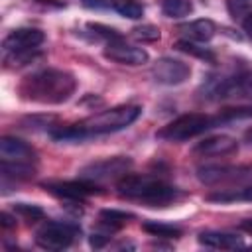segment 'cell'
I'll list each match as a JSON object with an SVG mask.
<instances>
[{
  "mask_svg": "<svg viewBox=\"0 0 252 252\" xmlns=\"http://www.w3.org/2000/svg\"><path fill=\"white\" fill-rule=\"evenodd\" d=\"M140 114H142V108L138 104H120V106L96 112L73 126L59 128V130L51 132V136L59 142H79L93 134L96 136V134H108V132L122 130L126 126H130Z\"/></svg>",
  "mask_w": 252,
  "mask_h": 252,
  "instance_id": "obj_1",
  "label": "cell"
},
{
  "mask_svg": "<svg viewBox=\"0 0 252 252\" xmlns=\"http://www.w3.org/2000/svg\"><path fill=\"white\" fill-rule=\"evenodd\" d=\"M77 89V79L61 69H41L28 75L20 85L24 100L39 104H61L71 98Z\"/></svg>",
  "mask_w": 252,
  "mask_h": 252,
  "instance_id": "obj_2",
  "label": "cell"
},
{
  "mask_svg": "<svg viewBox=\"0 0 252 252\" xmlns=\"http://www.w3.org/2000/svg\"><path fill=\"white\" fill-rule=\"evenodd\" d=\"M118 193L132 199H140L156 207L171 203L177 195V191L171 185L148 175H124L118 181Z\"/></svg>",
  "mask_w": 252,
  "mask_h": 252,
  "instance_id": "obj_3",
  "label": "cell"
},
{
  "mask_svg": "<svg viewBox=\"0 0 252 252\" xmlns=\"http://www.w3.org/2000/svg\"><path fill=\"white\" fill-rule=\"evenodd\" d=\"M217 124V116H209V114H201V112H189V114H181L175 120L167 122L163 128L158 130V138L159 140H167V142H183L189 138L199 136L201 132L213 128Z\"/></svg>",
  "mask_w": 252,
  "mask_h": 252,
  "instance_id": "obj_4",
  "label": "cell"
},
{
  "mask_svg": "<svg viewBox=\"0 0 252 252\" xmlns=\"http://www.w3.org/2000/svg\"><path fill=\"white\" fill-rule=\"evenodd\" d=\"M79 234V228L75 224H69V222H45L37 234H35V242L45 248V250H63L67 246L73 244V240L77 238Z\"/></svg>",
  "mask_w": 252,
  "mask_h": 252,
  "instance_id": "obj_5",
  "label": "cell"
},
{
  "mask_svg": "<svg viewBox=\"0 0 252 252\" xmlns=\"http://www.w3.org/2000/svg\"><path fill=\"white\" fill-rule=\"evenodd\" d=\"M197 177L205 185L242 181L252 177V165H201L197 169Z\"/></svg>",
  "mask_w": 252,
  "mask_h": 252,
  "instance_id": "obj_6",
  "label": "cell"
},
{
  "mask_svg": "<svg viewBox=\"0 0 252 252\" xmlns=\"http://www.w3.org/2000/svg\"><path fill=\"white\" fill-rule=\"evenodd\" d=\"M189 75H191V67L179 59H173V57H161L152 67V77L158 83L167 85V87L181 85L183 81L189 79Z\"/></svg>",
  "mask_w": 252,
  "mask_h": 252,
  "instance_id": "obj_7",
  "label": "cell"
},
{
  "mask_svg": "<svg viewBox=\"0 0 252 252\" xmlns=\"http://www.w3.org/2000/svg\"><path fill=\"white\" fill-rule=\"evenodd\" d=\"M132 165V161L128 158L116 156V158H104L98 161H93L89 165H85L81 169V177L94 181V179H110L116 175H126L128 167Z\"/></svg>",
  "mask_w": 252,
  "mask_h": 252,
  "instance_id": "obj_8",
  "label": "cell"
},
{
  "mask_svg": "<svg viewBox=\"0 0 252 252\" xmlns=\"http://www.w3.org/2000/svg\"><path fill=\"white\" fill-rule=\"evenodd\" d=\"M45 39V33L37 28H18L6 35L2 41V47L8 55L14 53H24V51H33L37 45H41Z\"/></svg>",
  "mask_w": 252,
  "mask_h": 252,
  "instance_id": "obj_9",
  "label": "cell"
},
{
  "mask_svg": "<svg viewBox=\"0 0 252 252\" xmlns=\"http://www.w3.org/2000/svg\"><path fill=\"white\" fill-rule=\"evenodd\" d=\"M104 57L120 65H144L148 61V51L136 45H128L120 39H114L108 41V45L104 47Z\"/></svg>",
  "mask_w": 252,
  "mask_h": 252,
  "instance_id": "obj_10",
  "label": "cell"
},
{
  "mask_svg": "<svg viewBox=\"0 0 252 252\" xmlns=\"http://www.w3.org/2000/svg\"><path fill=\"white\" fill-rule=\"evenodd\" d=\"M0 156L2 159L16 161V163H33L37 159V154L30 144L12 136H4L0 140Z\"/></svg>",
  "mask_w": 252,
  "mask_h": 252,
  "instance_id": "obj_11",
  "label": "cell"
},
{
  "mask_svg": "<svg viewBox=\"0 0 252 252\" xmlns=\"http://www.w3.org/2000/svg\"><path fill=\"white\" fill-rule=\"evenodd\" d=\"M236 150H238V144L232 136L219 134V136H211V138H205L203 142H199L193 148V154L201 156V158H217V156H228Z\"/></svg>",
  "mask_w": 252,
  "mask_h": 252,
  "instance_id": "obj_12",
  "label": "cell"
},
{
  "mask_svg": "<svg viewBox=\"0 0 252 252\" xmlns=\"http://www.w3.org/2000/svg\"><path fill=\"white\" fill-rule=\"evenodd\" d=\"M45 189H49L53 195L63 197V199H85L93 193L98 191V187L94 185V181L83 179V181H57V183H45Z\"/></svg>",
  "mask_w": 252,
  "mask_h": 252,
  "instance_id": "obj_13",
  "label": "cell"
},
{
  "mask_svg": "<svg viewBox=\"0 0 252 252\" xmlns=\"http://www.w3.org/2000/svg\"><path fill=\"white\" fill-rule=\"evenodd\" d=\"M217 94L220 98H226V96H246V98H252V71H244L238 77L222 81L219 85V89H217Z\"/></svg>",
  "mask_w": 252,
  "mask_h": 252,
  "instance_id": "obj_14",
  "label": "cell"
},
{
  "mask_svg": "<svg viewBox=\"0 0 252 252\" xmlns=\"http://www.w3.org/2000/svg\"><path fill=\"white\" fill-rule=\"evenodd\" d=\"M199 242L209 248H220V250H234L242 246L240 236L232 232H224V230H205L199 234Z\"/></svg>",
  "mask_w": 252,
  "mask_h": 252,
  "instance_id": "obj_15",
  "label": "cell"
},
{
  "mask_svg": "<svg viewBox=\"0 0 252 252\" xmlns=\"http://www.w3.org/2000/svg\"><path fill=\"white\" fill-rule=\"evenodd\" d=\"M179 32H183L189 39H195V41H209V39L215 35L217 26H215L213 20L201 18V20H193V22L181 26Z\"/></svg>",
  "mask_w": 252,
  "mask_h": 252,
  "instance_id": "obj_16",
  "label": "cell"
},
{
  "mask_svg": "<svg viewBox=\"0 0 252 252\" xmlns=\"http://www.w3.org/2000/svg\"><path fill=\"white\" fill-rule=\"evenodd\" d=\"M0 171H2L4 179H30V177H33L32 163H16V161L2 159Z\"/></svg>",
  "mask_w": 252,
  "mask_h": 252,
  "instance_id": "obj_17",
  "label": "cell"
},
{
  "mask_svg": "<svg viewBox=\"0 0 252 252\" xmlns=\"http://www.w3.org/2000/svg\"><path fill=\"white\" fill-rule=\"evenodd\" d=\"M159 8L167 18H183L193 10L191 0H159Z\"/></svg>",
  "mask_w": 252,
  "mask_h": 252,
  "instance_id": "obj_18",
  "label": "cell"
},
{
  "mask_svg": "<svg viewBox=\"0 0 252 252\" xmlns=\"http://www.w3.org/2000/svg\"><path fill=\"white\" fill-rule=\"evenodd\" d=\"M112 8L120 16L130 18V20H138L144 16V6L138 0H112Z\"/></svg>",
  "mask_w": 252,
  "mask_h": 252,
  "instance_id": "obj_19",
  "label": "cell"
},
{
  "mask_svg": "<svg viewBox=\"0 0 252 252\" xmlns=\"http://www.w3.org/2000/svg\"><path fill=\"white\" fill-rule=\"evenodd\" d=\"M211 201H252V185L242 187V189H228V191H219L215 195H209Z\"/></svg>",
  "mask_w": 252,
  "mask_h": 252,
  "instance_id": "obj_20",
  "label": "cell"
},
{
  "mask_svg": "<svg viewBox=\"0 0 252 252\" xmlns=\"http://www.w3.org/2000/svg\"><path fill=\"white\" fill-rule=\"evenodd\" d=\"M142 228L154 236H161V238H175L181 234V228L171 226V224H161V222H144Z\"/></svg>",
  "mask_w": 252,
  "mask_h": 252,
  "instance_id": "obj_21",
  "label": "cell"
},
{
  "mask_svg": "<svg viewBox=\"0 0 252 252\" xmlns=\"http://www.w3.org/2000/svg\"><path fill=\"white\" fill-rule=\"evenodd\" d=\"M134 215L130 213H124V211H114V209H106V211H100V222L102 224H108L110 228H118L122 222H126L128 219H132Z\"/></svg>",
  "mask_w": 252,
  "mask_h": 252,
  "instance_id": "obj_22",
  "label": "cell"
},
{
  "mask_svg": "<svg viewBox=\"0 0 252 252\" xmlns=\"http://www.w3.org/2000/svg\"><path fill=\"white\" fill-rule=\"evenodd\" d=\"M175 47H177L179 51L189 53V55H195V57H201V59H207V61H215V55H213L211 51H207L205 47H197V45H193L189 39H181V41H177Z\"/></svg>",
  "mask_w": 252,
  "mask_h": 252,
  "instance_id": "obj_23",
  "label": "cell"
},
{
  "mask_svg": "<svg viewBox=\"0 0 252 252\" xmlns=\"http://www.w3.org/2000/svg\"><path fill=\"white\" fill-rule=\"evenodd\" d=\"M238 118H252V106L224 108V110L217 116V122H228V120H238Z\"/></svg>",
  "mask_w": 252,
  "mask_h": 252,
  "instance_id": "obj_24",
  "label": "cell"
},
{
  "mask_svg": "<svg viewBox=\"0 0 252 252\" xmlns=\"http://www.w3.org/2000/svg\"><path fill=\"white\" fill-rule=\"evenodd\" d=\"M132 37H136L138 41H156V39H159V30L150 24L138 26L132 30Z\"/></svg>",
  "mask_w": 252,
  "mask_h": 252,
  "instance_id": "obj_25",
  "label": "cell"
},
{
  "mask_svg": "<svg viewBox=\"0 0 252 252\" xmlns=\"http://www.w3.org/2000/svg\"><path fill=\"white\" fill-rule=\"evenodd\" d=\"M16 213L22 215L26 220H37V219H43V211L35 205H26V203H18L16 205Z\"/></svg>",
  "mask_w": 252,
  "mask_h": 252,
  "instance_id": "obj_26",
  "label": "cell"
},
{
  "mask_svg": "<svg viewBox=\"0 0 252 252\" xmlns=\"http://www.w3.org/2000/svg\"><path fill=\"white\" fill-rule=\"evenodd\" d=\"M89 30H93V32H96L98 35H104V37H108V39H120V33H118L116 30L106 28V26H100V24H89Z\"/></svg>",
  "mask_w": 252,
  "mask_h": 252,
  "instance_id": "obj_27",
  "label": "cell"
},
{
  "mask_svg": "<svg viewBox=\"0 0 252 252\" xmlns=\"http://www.w3.org/2000/svg\"><path fill=\"white\" fill-rule=\"evenodd\" d=\"M0 224H2V228H12V226H16V219H12L8 213H2L0 215Z\"/></svg>",
  "mask_w": 252,
  "mask_h": 252,
  "instance_id": "obj_28",
  "label": "cell"
},
{
  "mask_svg": "<svg viewBox=\"0 0 252 252\" xmlns=\"http://www.w3.org/2000/svg\"><path fill=\"white\" fill-rule=\"evenodd\" d=\"M242 28H244V32H246V35L252 39V12L244 18V22H242Z\"/></svg>",
  "mask_w": 252,
  "mask_h": 252,
  "instance_id": "obj_29",
  "label": "cell"
},
{
  "mask_svg": "<svg viewBox=\"0 0 252 252\" xmlns=\"http://www.w3.org/2000/svg\"><path fill=\"white\" fill-rule=\"evenodd\" d=\"M240 226H242V228H246V230H252V220H244Z\"/></svg>",
  "mask_w": 252,
  "mask_h": 252,
  "instance_id": "obj_30",
  "label": "cell"
},
{
  "mask_svg": "<svg viewBox=\"0 0 252 252\" xmlns=\"http://www.w3.org/2000/svg\"><path fill=\"white\" fill-rule=\"evenodd\" d=\"M244 138H246V142H248V144H252V128H250V130H246Z\"/></svg>",
  "mask_w": 252,
  "mask_h": 252,
  "instance_id": "obj_31",
  "label": "cell"
}]
</instances>
